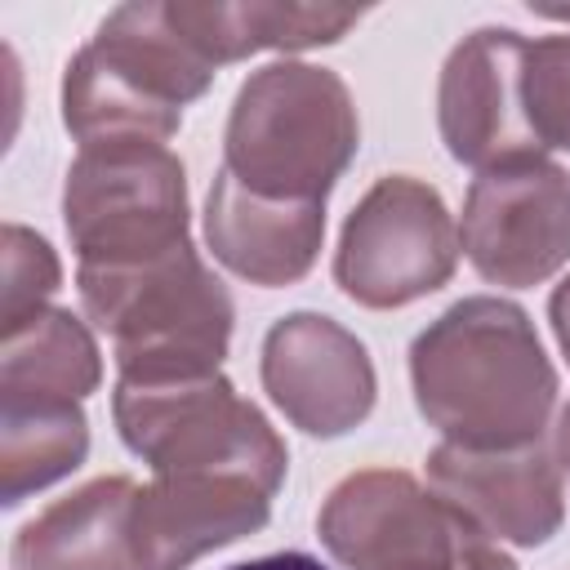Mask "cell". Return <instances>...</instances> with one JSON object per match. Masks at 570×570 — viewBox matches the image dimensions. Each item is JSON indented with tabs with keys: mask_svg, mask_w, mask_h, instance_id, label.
Wrapping results in <instances>:
<instances>
[{
	"mask_svg": "<svg viewBox=\"0 0 570 570\" xmlns=\"http://www.w3.org/2000/svg\"><path fill=\"white\" fill-rule=\"evenodd\" d=\"M419 414L459 450H521L543 441L557 370L530 316L494 294L441 312L410 347Z\"/></svg>",
	"mask_w": 570,
	"mask_h": 570,
	"instance_id": "6da1fadb",
	"label": "cell"
},
{
	"mask_svg": "<svg viewBox=\"0 0 570 570\" xmlns=\"http://www.w3.org/2000/svg\"><path fill=\"white\" fill-rule=\"evenodd\" d=\"M76 281L89 321L116 343L125 383L218 374L236 307L191 240L134 267H80Z\"/></svg>",
	"mask_w": 570,
	"mask_h": 570,
	"instance_id": "7a4b0ae2",
	"label": "cell"
},
{
	"mask_svg": "<svg viewBox=\"0 0 570 570\" xmlns=\"http://www.w3.org/2000/svg\"><path fill=\"white\" fill-rule=\"evenodd\" d=\"M356 142L352 94L330 67L272 62L236 89L223 134V174L267 200L325 205Z\"/></svg>",
	"mask_w": 570,
	"mask_h": 570,
	"instance_id": "3957f363",
	"label": "cell"
},
{
	"mask_svg": "<svg viewBox=\"0 0 570 570\" xmlns=\"http://www.w3.org/2000/svg\"><path fill=\"white\" fill-rule=\"evenodd\" d=\"M209 80L214 67L178 36L169 4H120L67 62L62 125L80 147L107 138L165 142Z\"/></svg>",
	"mask_w": 570,
	"mask_h": 570,
	"instance_id": "277c9868",
	"label": "cell"
},
{
	"mask_svg": "<svg viewBox=\"0 0 570 570\" xmlns=\"http://www.w3.org/2000/svg\"><path fill=\"white\" fill-rule=\"evenodd\" d=\"M111 414L120 441L156 476H249L272 494L285 481V441L223 374L165 383L116 379Z\"/></svg>",
	"mask_w": 570,
	"mask_h": 570,
	"instance_id": "5b68a950",
	"label": "cell"
},
{
	"mask_svg": "<svg viewBox=\"0 0 570 570\" xmlns=\"http://www.w3.org/2000/svg\"><path fill=\"white\" fill-rule=\"evenodd\" d=\"M316 530L330 557L347 570H517L481 525L396 468L343 476L330 490Z\"/></svg>",
	"mask_w": 570,
	"mask_h": 570,
	"instance_id": "8992f818",
	"label": "cell"
},
{
	"mask_svg": "<svg viewBox=\"0 0 570 570\" xmlns=\"http://www.w3.org/2000/svg\"><path fill=\"white\" fill-rule=\"evenodd\" d=\"M62 223L80 267H134L187 245L183 160L151 138L80 147L62 187Z\"/></svg>",
	"mask_w": 570,
	"mask_h": 570,
	"instance_id": "52a82bcc",
	"label": "cell"
},
{
	"mask_svg": "<svg viewBox=\"0 0 570 570\" xmlns=\"http://www.w3.org/2000/svg\"><path fill=\"white\" fill-rule=\"evenodd\" d=\"M459 232L436 187L379 178L343 223L334 281L361 307H405L454 276Z\"/></svg>",
	"mask_w": 570,
	"mask_h": 570,
	"instance_id": "ba28073f",
	"label": "cell"
},
{
	"mask_svg": "<svg viewBox=\"0 0 570 570\" xmlns=\"http://www.w3.org/2000/svg\"><path fill=\"white\" fill-rule=\"evenodd\" d=\"M459 245L490 285L548 281L570 258V174L543 156L481 169L463 200Z\"/></svg>",
	"mask_w": 570,
	"mask_h": 570,
	"instance_id": "9c48e42d",
	"label": "cell"
},
{
	"mask_svg": "<svg viewBox=\"0 0 570 570\" xmlns=\"http://www.w3.org/2000/svg\"><path fill=\"white\" fill-rule=\"evenodd\" d=\"M263 387L307 436H343L374 410V365L356 334L321 312L281 316L263 338Z\"/></svg>",
	"mask_w": 570,
	"mask_h": 570,
	"instance_id": "30bf717a",
	"label": "cell"
},
{
	"mask_svg": "<svg viewBox=\"0 0 570 570\" xmlns=\"http://www.w3.org/2000/svg\"><path fill=\"white\" fill-rule=\"evenodd\" d=\"M521 53L525 40L517 31L481 27L463 36L441 67V138L445 151L459 165H472L476 174L543 156L521 111Z\"/></svg>",
	"mask_w": 570,
	"mask_h": 570,
	"instance_id": "8fae6325",
	"label": "cell"
},
{
	"mask_svg": "<svg viewBox=\"0 0 570 570\" xmlns=\"http://www.w3.org/2000/svg\"><path fill=\"white\" fill-rule=\"evenodd\" d=\"M432 490L454 503L490 539L539 548L561 525V468L543 441L521 450H459L428 454Z\"/></svg>",
	"mask_w": 570,
	"mask_h": 570,
	"instance_id": "7c38bea8",
	"label": "cell"
},
{
	"mask_svg": "<svg viewBox=\"0 0 570 570\" xmlns=\"http://www.w3.org/2000/svg\"><path fill=\"white\" fill-rule=\"evenodd\" d=\"M272 490L249 476H151L134 494L142 570H187L205 552L267 525Z\"/></svg>",
	"mask_w": 570,
	"mask_h": 570,
	"instance_id": "4fadbf2b",
	"label": "cell"
},
{
	"mask_svg": "<svg viewBox=\"0 0 570 570\" xmlns=\"http://www.w3.org/2000/svg\"><path fill=\"white\" fill-rule=\"evenodd\" d=\"M205 236L214 258L249 285H294L312 272L321 236H325V205L316 200H267L245 191L232 174H214L205 200Z\"/></svg>",
	"mask_w": 570,
	"mask_h": 570,
	"instance_id": "5bb4252c",
	"label": "cell"
},
{
	"mask_svg": "<svg viewBox=\"0 0 570 570\" xmlns=\"http://www.w3.org/2000/svg\"><path fill=\"white\" fill-rule=\"evenodd\" d=\"M129 476H98L31 517L9 548L13 570H142Z\"/></svg>",
	"mask_w": 570,
	"mask_h": 570,
	"instance_id": "9a60e30c",
	"label": "cell"
},
{
	"mask_svg": "<svg viewBox=\"0 0 570 570\" xmlns=\"http://www.w3.org/2000/svg\"><path fill=\"white\" fill-rule=\"evenodd\" d=\"M365 9L352 4H200L174 0L169 18L178 36L218 71L258 49H316L343 40Z\"/></svg>",
	"mask_w": 570,
	"mask_h": 570,
	"instance_id": "2e32d148",
	"label": "cell"
},
{
	"mask_svg": "<svg viewBox=\"0 0 570 570\" xmlns=\"http://www.w3.org/2000/svg\"><path fill=\"white\" fill-rule=\"evenodd\" d=\"M0 494L4 508H18L31 490L53 485L76 472L89 454V419L80 401L49 396H0Z\"/></svg>",
	"mask_w": 570,
	"mask_h": 570,
	"instance_id": "e0dca14e",
	"label": "cell"
},
{
	"mask_svg": "<svg viewBox=\"0 0 570 570\" xmlns=\"http://www.w3.org/2000/svg\"><path fill=\"white\" fill-rule=\"evenodd\" d=\"M98 379H102L98 347H94L89 330L62 307H45L40 316H31L4 334L0 396L80 401L98 387Z\"/></svg>",
	"mask_w": 570,
	"mask_h": 570,
	"instance_id": "ac0fdd59",
	"label": "cell"
},
{
	"mask_svg": "<svg viewBox=\"0 0 570 570\" xmlns=\"http://www.w3.org/2000/svg\"><path fill=\"white\" fill-rule=\"evenodd\" d=\"M521 111L539 151H570V31L525 40Z\"/></svg>",
	"mask_w": 570,
	"mask_h": 570,
	"instance_id": "d6986e66",
	"label": "cell"
},
{
	"mask_svg": "<svg viewBox=\"0 0 570 570\" xmlns=\"http://www.w3.org/2000/svg\"><path fill=\"white\" fill-rule=\"evenodd\" d=\"M0 258H4V276H0V330H18L22 321L40 316L45 312V298L58 289V258L53 249L18 227V223H4L0 232Z\"/></svg>",
	"mask_w": 570,
	"mask_h": 570,
	"instance_id": "ffe728a7",
	"label": "cell"
},
{
	"mask_svg": "<svg viewBox=\"0 0 570 570\" xmlns=\"http://www.w3.org/2000/svg\"><path fill=\"white\" fill-rule=\"evenodd\" d=\"M548 316H552V334H557V343H561V352H566V361H570V276L552 289Z\"/></svg>",
	"mask_w": 570,
	"mask_h": 570,
	"instance_id": "44dd1931",
	"label": "cell"
},
{
	"mask_svg": "<svg viewBox=\"0 0 570 570\" xmlns=\"http://www.w3.org/2000/svg\"><path fill=\"white\" fill-rule=\"evenodd\" d=\"M227 570H330V566H321V561L307 557V552H272V557L240 561V566H227Z\"/></svg>",
	"mask_w": 570,
	"mask_h": 570,
	"instance_id": "7402d4cb",
	"label": "cell"
},
{
	"mask_svg": "<svg viewBox=\"0 0 570 570\" xmlns=\"http://www.w3.org/2000/svg\"><path fill=\"white\" fill-rule=\"evenodd\" d=\"M557 459H561L566 472H570V405L561 410V423H557Z\"/></svg>",
	"mask_w": 570,
	"mask_h": 570,
	"instance_id": "603a6c76",
	"label": "cell"
},
{
	"mask_svg": "<svg viewBox=\"0 0 570 570\" xmlns=\"http://www.w3.org/2000/svg\"><path fill=\"white\" fill-rule=\"evenodd\" d=\"M543 13H552V18H570V9H543Z\"/></svg>",
	"mask_w": 570,
	"mask_h": 570,
	"instance_id": "cb8c5ba5",
	"label": "cell"
}]
</instances>
